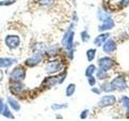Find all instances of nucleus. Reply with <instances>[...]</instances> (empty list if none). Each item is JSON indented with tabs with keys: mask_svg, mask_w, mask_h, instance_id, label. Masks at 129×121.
I'll return each mask as SVG.
<instances>
[{
	"mask_svg": "<svg viewBox=\"0 0 129 121\" xmlns=\"http://www.w3.org/2000/svg\"><path fill=\"white\" fill-rule=\"evenodd\" d=\"M26 77V69L22 66H16L10 74V79L12 82H21Z\"/></svg>",
	"mask_w": 129,
	"mask_h": 121,
	"instance_id": "f257e3e1",
	"label": "nucleus"
},
{
	"mask_svg": "<svg viewBox=\"0 0 129 121\" xmlns=\"http://www.w3.org/2000/svg\"><path fill=\"white\" fill-rule=\"evenodd\" d=\"M66 75H67V73H66V71H64L59 75L47 78L44 79V81L43 82L42 86H55V85L58 84V83H62L64 82V78H66Z\"/></svg>",
	"mask_w": 129,
	"mask_h": 121,
	"instance_id": "f03ea898",
	"label": "nucleus"
},
{
	"mask_svg": "<svg viewBox=\"0 0 129 121\" xmlns=\"http://www.w3.org/2000/svg\"><path fill=\"white\" fill-rule=\"evenodd\" d=\"M62 64L61 62L58 60H51V62H48L46 64V67L45 70L48 74H54V73L59 72L62 70Z\"/></svg>",
	"mask_w": 129,
	"mask_h": 121,
	"instance_id": "7ed1b4c3",
	"label": "nucleus"
},
{
	"mask_svg": "<svg viewBox=\"0 0 129 121\" xmlns=\"http://www.w3.org/2000/svg\"><path fill=\"white\" fill-rule=\"evenodd\" d=\"M6 45L11 49L18 48L20 44V39L18 36L16 35H9L7 36L5 38Z\"/></svg>",
	"mask_w": 129,
	"mask_h": 121,
	"instance_id": "20e7f679",
	"label": "nucleus"
},
{
	"mask_svg": "<svg viewBox=\"0 0 129 121\" xmlns=\"http://www.w3.org/2000/svg\"><path fill=\"white\" fill-rule=\"evenodd\" d=\"M111 86L114 88V90H123L127 88V82L123 77L119 76L111 81Z\"/></svg>",
	"mask_w": 129,
	"mask_h": 121,
	"instance_id": "39448f33",
	"label": "nucleus"
},
{
	"mask_svg": "<svg viewBox=\"0 0 129 121\" xmlns=\"http://www.w3.org/2000/svg\"><path fill=\"white\" fill-rule=\"evenodd\" d=\"M99 69H101V70L104 71H108L114 66V60L110 57L104 56V57L101 58L99 60Z\"/></svg>",
	"mask_w": 129,
	"mask_h": 121,
	"instance_id": "423d86ee",
	"label": "nucleus"
},
{
	"mask_svg": "<svg viewBox=\"0 0 129 121\" xmlns=\"http://www.w3.org/2000/svg\"><path fill=\"white\" fill-rule=\"evenodd\" d=\"M74 32L73 31H69L64 36L62 40V44H64L68 50H71L73 45H74Z\"/></svg>",
	"mask_w": 129,
	"mask_h": 121,
	"instance_id": "0eeeda50",
	"label": "nucleus"
},
{
	"mask_svg": "<svg viewBox=\"0 0 129 121\" xmlns=\"http://www.w3.org/2000/svg\"><path fill=\"white\" fill-rule=\"evenodd\" d=\"M115 102H116L115 97L114 95H109L103 96L99 102V105L102 107H105L112 106V105H114L115 103Z\"/></svg>",
	"mask_w": 129,
	"mask_h": 121,
	"instance_id": "6e6552de",
	"label": "nucleus"
},
{
	"mask_svg": "<svg viewBox=\"0 0 129 121\" xmlns=\"http://www.w3.org/2000/svg\"><path fill=\"white\" fill-rule=\"evenodd\" d=\"M116 43L114 41V40H108L107 41L104 43V45L103 47V51L106 52V53H111V52H115L116 50Z\"/></svg>",
	"mask_w": 129,
	"mask_h": 121,
	"instance_id": "1a4fd4ad",
	"label": "nucleus"
},
{
	"mask_svg": "<svg viewBox=\"0 0 129 121\" xmlns=\"http://www.w3.org/2000/svg\"><path fill=\"white\" fill-rule=\"evenodd\" d=\"M40 62H41V56L39 54H36L27 59L25 60V65L28 67H34L39 65Z\"/></svg>",
	"mask_w": 129,
	"mask_h": 121,
	"instance_id": "9d476101",
	"label": "nucleus"
},
{
	"mask_svg": "<svg viewBox=\"0 0 129 121\" xmlns=\"http://www.w3.org/2000/svg\"><path fill=\"white\" fill-rule=\"evenodd\" d=\"M115 26V23L114 20H113L111 18H108L106 20H104L103 22L102 25H100L99 27V30L100 32H103V31H107V30H110L111 28H113V27Z\"/></svg>",
	"mask_w": 129,
	"mask_h": 121,
	"instance_id": "9b49d317",
	"label": "nucleus"
},
{
	"mask_svg": "<svg viewBox=\"0 0 129 121\" xmlns=\"http://www.w3.org/2000/svg\"><path fill=\"white\" fill-rule=\"evenodd\" d=\"M23 88H24V86L23 84L20 83V82H15L14 84H12L10 86L9 90L12 94L18 95L23 90Z\"/></svg>",
	"mask_w": 129,
	"mask_h": 121,
	"instance_id": "f8f14e48",
	"label": "nucleus"
},
{
	"mask_svg": "<svg viewBox=\"0 0 129 121\" xmlns=\"http://www.w3.org/2000/svg\"><path fill=\"white\" fill-rule=\"evenodd\" d=\"M109 36H110V34H109V33H102V34H100L94 39V44H95L96 46L100 47L103 44H104L105 42H106V40L108 39Z\"/></svg>",
	"mask_w": 129,
	"mask_h": 121,
	"instance_id": "ddd939ff",
	"label": "nucleus"
},
{
	"mask_svg": "<svg viewBox=\"0 0 129 121\" xmlns=\"http://www.w3.org/2000/svg\"><path fill=\"white\" fill-rule=\"evenodd\" d=\"M15 60L11 58H1L0 59V68H7L14 64Z\"/></svg>",
	"mask_w": 129,
	"mask_h": 121,
	"instance_id": "4468645a",
	"label": "nucleus"
},
{
	"mask_svg": "<svg viewBox=\"0 0 129 121\" xmlns=\"http://www.w3.org/2000/svg\"><path fill=\"white\" fill-rule=\"evenodd\" d=\"M7 102H8V104L11 107V108L13 109V110H15V111H19L20 110V105L16 99H12V98H8Z\"/></svg>",
	"mask_w": 129,
	"mask_h": 121,
	"instance_id": "2eb2a0df",
	"label": "nucleus"
},
{
	"mask_svg": "<svg viewBox=\"0 0 129 121\" xmlns=\"http://www.w3.org/2000/svg\"><path fill=\"white\" fill-rule=\"evenodd\" d=\"M76 90V85L74 83H70L68 85V86L66 87V95L68 97H70L73 95L74 94Z\"/></svg>",
	"mask_w": 129,
	"mask_h": 121,
	"instance_id": "dca6fc26",
	"label": "nucleus"
},
{
	"mask_svg": "<svg viewBox=\"0 0 129 121\" xmlns=\"http://www.w3.org/2000/svg\"><path fill=\"white\" fill-rule=\"evenodd\" d=\"M96 55V49L95 48H90L86 52V57L89 62H92L94 59Z\"/></svg>",
	"mask_w": 129,
	"mask_h": 121,
	"instance_id": "f3484780",
	"label": "nucleus"
},
{
	"mask_svg": "<svg viewBox=\"0 0 129 121\" xmlns=\"http://www.w3.org/2000/svg\"><path fill=\"white\" fill-rule=\"evenodd\" d=\"M95 70H96V66H94V65H90L86 70V77L92 76L94 74Z\"/></svg>",
	"mask_w": 129,
	"mask_h": 121,
	"instance_id": "a211bd4d",
	"label": "nucleus"
},
{
	"mask_svg": "<svg viewBox=\"0 0 129 121\" xmlns=\"http://www.w3.org/2000/svg\"><path fill=\"white\" fill-rule=\"evenodd\" d=\"M1 114L3 115V116H5L7 117V118H11V119H14V116L13 115H12V113L9 110V108H8L7 107V105H5V107H4V109H3V111H2Z\"/></svg>",
	"mask_w": 129,
	"mask_h": 121,
	"instance_id": "6ab92c4d",
	"label": "nucleus"
},
{
	"mask_svg": "<svg viewBox=\"0 0 129 121\" xmlns=\"http://www.w3.org/2000/svg\"><path fill=\"white\" fill-rule=\"evenodd\" d=\"M98 17H99L100 21L103 22L104 20H106L107 19L111 18V15H109L108 13H107L106 11H99V13L98 15Z\"/></svg>",
	"mask_w": 129,
	"mask_h": 121,
	"instance_id": "aec40b11",
	"label": "nucleus"
},
{
	"mask_svg": "<svg viewBox=\"0 0 129 121\" xmlns=\"http://www.w3.org/2000/svg\"><path fill=\"white\" fill-rule=\"evenodd\" d=\"M106 72L107 71H104L103 70H101V69H99V70L98 71V73H97V78H98L99 80L106 79L107 78V76H108Z\"/></svg>",
	"mask_w": 129,
	"mask_h": 121,
	"instance_id": "412c9836",
	"label": "nucleus"
},
{
	"mask_svg": "<svg viewBox=\"0 0 129 121\" xmlns=\"http://www.w3.org/2000/svg\"><path fill=\"white\" fill-rule=\"evenodd\" d=\"M102 90L105 92H111V91H113L115 90L114 88L112 87L111 84V83H105L102 86Z\"/></svg>",
	"mask_w": 129,
	"mask_h": 121,
	"instance_id": "4be33fe9",
	"label": "nucleus"
},
{
	"mask_svg": "<svg viewBox=\"0 0 129 121\" xmlns=\"http://www.w3.org/2000/svg\"><path fill=\"white\" fill-rule=\"evenodd\" d=\"M121 103H123V106L127 109V112L129 113V98L128 97H123L121 99Z\"/></svg>",
	"mask_w": 129,
	"mask_h": 121,
	"instance_id": "5701e85b",
	"label": "nucleus"
},
{
	"mask_svg": "<svg viewBox=\"0 0 129 121\" xmlns=\"http://www.w3.org/2000/svg\"><path fill=\"white\" fill-rule=\"evenodd\" d=\"M81 38L83 42H87L89 40H90V36L87 33L86 31H83L82 32H81Z\"/></svg>",
	"mask_w": 129,
	"mask_h": 121,
	"instance_id": "b1692460",
	"label": "nucleus"
},
{
	"mask_svg": "<svg viewBox=\"0 0 129 121\" xmlns=\"http://www.w3.org/2000/svg\"><path fill=\"white\" fill-rule=\"evenodd\" d=\"M38 3L41 6H50L51 4L53 3V0H38Z\"/></svg>",
	"mask_w": 129,
	"mask_h": 121,
	"instance_id": "393cba45",
	"label": "nucleus"
},
{
	"mask_svg": "<svg viewBox=\"0 0 129 121\" xmlns=\"http://www.w3.org/2000/svg\"><path fill=\"white\" fill-rule=\"evenodd\" d=\"M66 107H67L66 104H56V103H54V104H52V109H53L54 111L59 110V109H63V108H66Z\"/></svg>",
	"mask_w": 129,
	"mask_h": 121,
	"instance_id": "a878e982",
	"label": "nucleus"
},
{
	"mask_svg": "<svg viewBox=\"0 0 129 121\" xmlns=\"http://www.w3.org/2000/svg\"><path fill=\"white\" fill-rule=\"evenodd\" d=\"M15 3V0H5V1L0 2V6H10Z\"/></svg>",
	"mask_w": 129,
	"mask_h": 121,
	"instance_id": "bb28decb",
	"label": "nucleus"
},
{
	"mask_svg": "<svg viewBox=\"0 0 129 121\" xmlns=\"http://www.w3.org/2000/svg\"><path fill=\"white\" fill-rule=\"evenodd\" d=\"M88 83H89V85H90V86H94L95 85L96 79H95L94 77H93V75L88 77Z\"/></svg>",
	"mask_w": 129,
	"mask_h": 121,
	"instance_id": "cd10ccee",
	"label": "nucleus"
},
{
	"mask_svg": "<svg viewBox=\"0 0 129 121\" xmlns=\"http://www.w3.org/2000/svg\"><path fill=\"white\" fill-rule=\"evenodd\" d=\"M88 113H89V111L88 110H84L83 111H82V113H81V115H80V118L81 119H86V117L88 116Z\"/></svg>",
	"mask_w": 129,
	"mask_h": 121,
	"instance_id": "c85d7f7f",
	"label": "nucleus"
},
{
	"mask_svg": "<svg viewBox=\"0 0 129 121\" xmlns=\"http://www.w3.org/2000/svg\"><path fill=\"white\" fill-rule=\"evenodd\" d=\"M119 5L123 7H125L129 5V0H121L119 3Z\"/></svg>",
	"mask_w": 129,
	"mask_h": 121,
	"instance_id": "c756f323",
	"label": "nucleus"
},
{
	"mask_svg": "<svg viewBox=\"0 0 129 121\" xmlns=\"http://www.w3.org/2000/svg\"><path fill=\"white\" fill-rule=\"evenodd\" d=\"M5 103H4V101L3 99H0V113H2V111H3L4 107H5Z\"/></svg>",
	"mask_w": 129,
	"mask_h": 121,
	"instance_id": "7c9ffc66",
	"label": "nucleus"
},
{
	"mask_svg": "<svg viewBox=\"0 0 129 121\" xmlns=\"http://www.w3.org/2000/svg\"><path fill=\"white\" fill-rule=\"evenodd\" d=\"M92 91L94 92V93H96V94H98V95H99L100 94V90L99 88H97V87H94V88H92Z\"/></svg>",
	"mask_w": 129,
	"mask_h": 121,
	"instance_id": "2f4dec72",
	"label": "nucleus"
},
{
	"mask_svg": "<svg viewBox=\"0 0 129 121\" xmlns=\"http://www.w3.org/2000/svg\"><path fill=\"white\" fill-rule=\"evenodd\" d=\"M3 71L0 70V80H3Z\"/></svg>",
	"mask_w": 129,
	"mask_h": 121,
	"instance_id": "473e14b6",
	"label": "nucleus"
}]
</instances>
